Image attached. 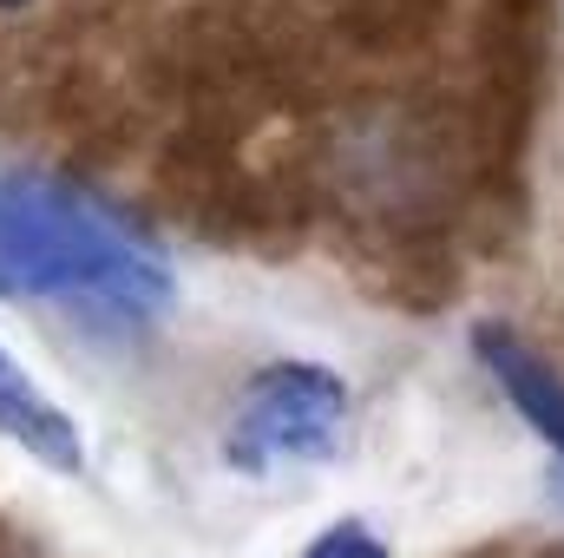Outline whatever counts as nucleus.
Segmentation results:
<instances>
[{
  "label": "nucleus",
  "instance_id": "obj_1",
  "mask_svg": "<svg viewBox=\"0 0 564 558\" xmlns=\"http://www.w3.org/2000/svg\"><path fill=\"white\" fill-rule=\"evenodd\" d=\"M0 296L66 302L99 322H151L171 302V264L99 191L0 164Z\"/></svg>",
  "mask_w": 564,
  "mask_h": 558
},
{
  "label": "nucleus",
  "instance_id": "obj_2",
  "mask_svg": "<svg viewBox=\"0 0 564 558\" xmlns=\"http://www.w3.org/2000/svg\"><path fill=\"white\" fill-rule=\"evenodd\" d=\"M348 420H355V401H348V382L322 362H263L237 401H230V420H224V466L243 473V480H270V473H289V466H322L348 447Z\"/></svg>",
  "mask_w": 564,
  "mask_h": 558
},
{
  "label": "nucleus",
  "instance_id": "obj_3",
  "mask_svg": "<svg viewBox=\"0 0 564 558\" xmlns=\"http://www.w3.org/2000/svg\"><path fill=\"white\" fill-rule=\"evenodd\" d=\"M453 158L459 144L421 106H375L335 139V171L375 217H426L440 184H453Z\"/></svg>",
  "mask_w": 564,
  "mask_h": 558
},
{
  "label": "nucleus",
  "instance_id": "obj_4",
  "mask_svg": "<svg viewBox=\"0 0 564 558\" xmlns=\"http://www.w3.org/2000/svg\"><path fill=\"white\" fill-rule=\"evenodd\" d=\"M459 0H328L335 40L361 60H421Z\"/></svg>",
  "mask_w": 564,
  "mask_h": 558
},
{
  "label": "nucleus",
  "instance_id": "obj_5",
  "mask_svg": "<svg viewBox=\"0 0 564 558\" xmlns=\"http://www.w3.org/2000/svg\"><path fill=\"white\" fill-rule=\"evenodd\" d=\"M473 355L492 368V382L506 388V401L532 420V433L564 453V382H558V368H552L532 342H519L506 322H479V329H473Z\"/></svg>",
  "mask_w": 564,
  "mask_h": 558
},
{
  "label": "nucleus",
  "instance_id": "obj_6",
  "mask_svg": "<svg viewBox=\"0 0 564 558\" xmlns=\"http://www.w3.org/2000/svg\"><path fill=\"white\" fill-rule=\"evenodd\" d=\"M0 433L13 440V447H26L40 466H53V473H79L86 466V447H79V427L66 408H53L40 388H33V375L0 348Z\"/></svg>",
  "mask_w": 564,
  "mask_h": 558
},
{
  "label": "nucleus",
  "instance_id": "obj_7",
  "mask_svg": "<svg viewBox=\"0 0 564 558\" xmlns=\"http://www.w3.org/2000/svg\"><path fill=\"white\" fill-rule=\"evenodd\" d=\"M302 558H388V546H381L361 519H335V526H322V533L308 539Z\"/></svg>",
  "mask_w": 564,
  "mask_h": 558
},
{
  "label": "nucleus",
  "instance_id": "obj_8",
  "mask_svg": "<svg viewBox=\"0 0 564 558\" xmlns=\"http://www.w3.org/2000/svg\"><path fill=\"white\" fill-rule=\"evenodd\" d=\"M20 7H33V0H0V13H20Z\"/></svg>",
  "mask_w": 564,
  "mask_h": 558
}]
</instances>
